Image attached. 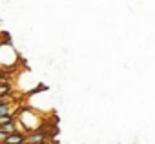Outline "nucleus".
Instances as JSON below:
<instances>
[{
    "label": "nucleus",
    "instance_id": "f257e3e1",
    "mask_svg": "<svg viewBox=\"0 0 155 144\" xmlns=\"http://www.w3.org/2000/svg\"><path fill=\"white\" fill-rule=\"evenodd\" d=\"M44 140H46V133L42 129L31 131L29 135H26V144H42Z\"/></svg>",
    "mask_w": 155,
    "mask_h": 144
},
{
    "label": "nucleus",
    "instance_id": "f03ea898",
    "mask_svg": "<svg viewBox=\"0 0 155 144\" xmlns=\"http://www.w3.org/2000/svg\"><path fill=\"white\" fill-rule=\"evenodd\" d=\"M22 142H26V135L22 131H15L6 137V144H22Z\"/></svg>",
    "mask_w": 155,
    "mask_h": 144
},
{
    "label": "nucleus",
    "instance_id": "20e7f679",
    "mask_svg": "<svg viewBox=\"0 0 155 144\" xmlns=\"http://www.w3.org/2000/svg\"><path fill=\"white\" fill-rule=\"evenodd\" d=\"M4 115H13V111H11V106H9V102H0V117H4Z\"/></svg>",
    "mask_w": 155,
    "mask_h": 144
},
{
    "label": "nucleus",
    "instance_id": "423d86ee",
    "mask_svg": "<svg viewBox=\"0 0 155 144\" xmlns=\"http://www.w3.org/2000/svg\"><path fill=\"white\" fill-rule=\"evenodd\" d=\"M0 144H6V142H0Z\"/></svg>",
    "mask_w": 155,
    "mask_h": 144
},
{
    "label": "nucleus",
    "instance_id": "0eeeda50",
    "mask_svg": "<svg viewBox=\"0 0 155 144\" xmlns=\"http://www.w3.org/2000/svg\"><path fill=\"white\" fill-rule=\"evenodd\" d=\"M22 144H26V142H22Z\"/></svg>",
    "mask_w": 155,
    "mask_h": 144
},
{
    "label": "nucleus",
    "instance_id": "7ed1b4c3",
    "mask_svg": "<svg viewBox=\"0 0 155 144\" xmlns=\"http://www.w3.org/2000/svg\"><path fill=\"white\" fill-rule=\"evenodd\" d=\"M0 131H4L6 135H11V133H15V131H18V129H17V124H15V120H13L11 124H4V126H0Z\"/></svg>",
    "mask_w": 155,
    "mask_h": 144
},
{
    "label": "nucleus",
    "instance_id": "39448f33",
    "mask_svg": "<svg viewBox=\"0 0 155 144\" xmlns=\"http://www.w3.org/2000/svg\"><path fill=\"white\" fill-rule=\"evenodd\" d=\"M11 122H13V115H4V117H0V126L11 124Z\"/></svg>",
    "mask_w": 155,
    "mask_h": 144
}]
</instances>
